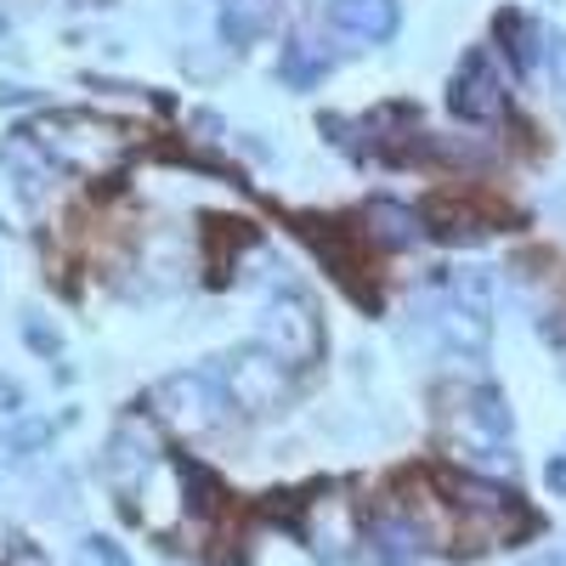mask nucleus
<instances>
[{
    "instance_id": "nucleus-6",
    "label": "nucleus",
    "mask_w": 566,
    "mask_h": 566,
    "mask_svg": "<svg viewBox=\"0 0 566 566\" xmlns=\"http://www.w3.org/2000/svg\"><path fill=\"white\" fill-rule=\"evenodd\" d=\"M261 352H272L283 368H306L323 352V323L312 301L301 295H272L261 312Z\"/></svg>"
},
{
    "instance_id": "nucleus-9",
    "label": "nucleus",
    "mask_w": 566,
    "mask_h": 566,
    "mask_svg": "<svg viewBox=\"0 0 566 566\" xmlns=\"http://www.w3.org/2000/svg\"><path fill=\"white\" fill-rule=\"evenodd\" d=\"M397 23H402L397 0H328V29H340L346 40L380 45L397 34Z\"/></svg>"
},
{
    "instance_id": "nucleus-5",
    "label": "nucleus",
    "mask_w": 566,
    "mask_h": 566,
    "mask_svg": "<svg viewBox=\"0 0 566 566\" xmlns=\"http://www.w3.org/2000/svg\"><path fill=\"white\" fill-rule=\"evenodd\" d=\"M363 504L352 499V488H323V493H312L306 504H301V522H295V533H301V549L312 555V560H328V566H340L346 555H357L363 549Z\"/></svg>"
},
{
    "instance_id": "nucleus-13",
    "label": "nucleus",
    "mask_w": 566,
    "mask_h": 566,
    "mask_svg": "<svg viewBox=\"0 0 566 566\" xmlns=\"http://www.w3.org/2000/svg\"><path fill=\"white\" fill-rule=\"evenodd\" d=\"M328 63H335V57H328V52H317V45L312 40H290V45H283V80H290V85H317L323 74H328Z\"/></svg>"
},
{
    "instance_id": "nucleus-15",
    "label": "nucleus",
    "mask_w": 566,
    "mask_h": 566,
    "mask_svg": "<svg viewBox=\"0 0 566 566\" xmlns=\"http://www.w3.org/2000/svg\"><path fill=\"white\" fill-rule=\"evenodd\" d=\"M52 431H57L52 419H23V424H12V431H7V453H12V459H29L34 448L52 442Z\"/></svg>"
},
{
    "instance_id": "nucleus-19",
    "label": "nucleus",
    "mask_w": 566,
    "mask_h": 566,
    "mask_svg": "<svg viewBox=\"0 0 566 566\" xmlns=\"http://www.w3.org/2000/svg\"><path fill=\"white\" fill-rule=\"evenodd\" d=\"M522 566H566V549H538V555H527Z\"/></svg>"
},
{
    "instance_id": "nucleus-2",
    "label": "nucleus",
    "mask_w": 566,
    "mask_h": 566,
    "mask_svg": "<svg viewBox=\"0 0 566 566\" xmlns=\"http://www.w3.org/2000/svg\"><path fill=\"white\" fill-rule=\"evenodd\" d=\"M504 437H510V402L493 386H453L448 391L442 442L453 448V459L470 464V476L476 470H510Z\"/></svg>"
},
{
    "instance_id": "nucleus-21",
    "label": "nucleus",
    "mask_w": 566,
    "mask_h": 566,
    "mask_svg": "<svg viewBox=\"0 0 566 566\" xmlns=\"http://www.w3.org/2000/svg\"><path fill=\"white\" fill-rule=\"evenodd\" d=\"M12 549H18V544H12V527H7V522H0V566H7V560H12Z\"/></svg>"
},
{
    "instance_id": "nucleus-10",
    "label": "nucleus",
    "mask_w": 566,
    "mask_h": 566,
    "mask_svg": "<svg viewBox=\"0 0 566 566\" xmlns=\"http://www.w3.org/2000/svg\"><path fill=\"white\" fill-rule=\"evenodd\" d=\"M363 239L380 250H408V244H419V216L397 199H368L363 205Z\"/></svg>"
},
{
    "instance_id": "nucleus-14",
    "label": "nucleus",
    "mask_w": 566,
    "mask_h": 566,
    "mask_svg": "<svg viewBox=\"0 0 566 566\" xmlns=\"http://www.w3.org/2000/svg\"><path fill=\"white\" fill-rule=\"evenodd\" d=\"M23 346H29L34 357H63V328L45 323L40 312H23Z\"/></svg>"
},
{
    "instance_id": "nucleus-1",
    "label": "nucleus",
    "mask_w": 566,
    "mask_h": 566,
    "mask_svg": "<svg viewBox=\"0 0 566 566\" xmlns=\"http://www.w3.org/2000/svg\"><path fill=\"white\" fill-rule=\"evenodd\" d=\"M23 130L34 136V148L57 170H74V176H114L130 154L125 125H114L103 114H85V108H45Z\"/></svg>"
},
{
    "instance_id": "nucleus-4",
    "label": "nucleus",
    "mask_w": 566,
    "mask_h": 566,
    "mask_svg": "<svg viewBox=\"0 0 566 566\" xmlns=\"http://www.w3.org/2000/svg\"><path fill=\"white\" fill-rule=\"evenodd\" d=\"M216 386H221V402H227V408H239L244 419H266V413H277L283 402H290V391H295L290 368H283L272 352H261V346L227 352L221 368H216Z\"/></svg>"
},
{
    "instance_id": "nucleus-16",
    "label": "nucleus",
    "mask_w": 566,
    "mask_h": 566,
    "mask_svg": "<svg viewBox=\"0 0 566 566\" xmlns=\"http://www.w3.org/2000/svg\"><path fill=\"white\" fill-rule=\"evenodd\" d=\"M538 57L549 63V80L566 91V34H555V29H538Z\"/></svg>"
},
{
    "instance_id": "nucleus-23",
    "label": "nucleus",
    "mask_w": 566,
    "mask_h": 566,
    "mask_svg": "<svg viewBox=\"0 0 566 566\" xmlns=\"http://www.w3.org/2000/svg\"><path fill=\"white\" fill-rule=\"evenodd\" d=\"M0 34H7V18H0Z\"/></svg>"
},
{
    "instance_id": "nucleus-7",
    "label": "nucleus",
    "mask_w": 566,
    "mask_h": 566,
    "mask_svg": "<svg viewBox=\"0 0 566 566\" xmlns=\"http://www.w3.org/2000/svg\"><path fill=\"white\" fill-rule=\"evenodd\" d=\"M448 108H453L459 119H470V125H488V119L504 114V80H499V63H493L488 45H470L464 63L453 69V80H448Z\"/></svg>"
},
{
    "instance_id": "nucleus-20",
    "label": "nucleus",
    "mask_w": 566,
    "mask_h": 566,
    "mask_svg": "<svg viewBox=\"0 0 566 566\" xmlns=\"http://www.w3.org/2000/svg\"><path fill=\"white\" fill-rule=\"evenodd\" d=\"M549 488H555V493H566V459H555V464H549Z\"/></svg>"
},
{
    "instance_id": "nucleus-18",
    "label": "nucleus",
    "mask_w": 566,
    "mask_h": 566,
    "mask_svg": "<svg viewBox=\"0 0 566 566\" xmlns=\"http://www.w3.org/2000/svg\"><path fill=\"white\" fill-rule=\"evenodd\" d=\"M7 566H52V560H45V555H40V549H23V544H18V549H12V560H7Z\"/></svg>"
},
{
    "instance_id": "nucleus-12",
    "label": "nucleus",
    "mask_w": 566,
    "mask_h": 566,
    "mask_svg": "<svg viewBox=\"0 0 566 566\" xmlns=\"http://www.w3.org/2000/svg\"><path fill=\"white\" fill-rule=\"evenodd\" d=\"M499 34H504L510 63L522 69V74H533V69H538V23H527L522 12H504V18H499Z\"/></svg>"
},
{
    "instance_id": "nucleus-17",
    "label": "nucleus",
    "mask_w": 566,
    "mask_h": 566,
    "mask_svg": "<svg viewBox=\"0 0 566 566\" xmlns=\"http://www.w3.org/2000/svg\"><path fill=\"white\" fill-rule=\"evenodd\" d=\"M85 560H97V566H130L114 538H85Z\"/></svg>"
},
{
    "instance_id": "nucleus-22",
    "label": "nucleus",
    "mask_w": 566,
    "mask_h": 566,
    "mask_svg": "<svg viewBox=\"0 0 566 566\" xmlns=\"http://www.w3.org/2000/svg\"><path fill=\"white\" fill-rule=\"evenodd\" d=\"M74 7H108V0H74Z\"/></svg>"
},
{
    "instance_id": "nucleus-3",
    "label": "nucleus",
    "mask_w": 566,
    "mask_h": 566,
    "mask_svg": "<svg viewBox=\"0 0 566 566\" xmlns=\"http://www.w3.org/2000/svg\"><path fill=\"white\" fill-rule=\"evenodd\" d=\"M142 413H148L159 431H170V437H205V431H216V424H221L227 402H221L216 374L181 368V374H165V380L142 397Z\"/></svg>"
},
{
    "instance_id": "nucleus-8",
    "label": "nucleus",
    "mask_w": 566,
    "mask_h": 566,
    "mask_svg": "<svg viewBox=\"0 0 566 566\" xmlns=\"http://www.w3.org/2000/svg\"><path fill=\"white\" fill-rule=\"evenodd\" d=\"M154 464H165L159 424H154L148 413H130V419H119V431H114V442H108V459H103L108 482H114L119 493H136V488H142V476H148Z\"/></svg>"
},
{
    "instance_id": "nucleus-11",
    "label": "nucleus",
    "mask_w": 566,
    "mask_h": 566,
    "mask_svg": "<svg viewBox=\"0 0 566 566\" xmlns=\"http://www.w3.org/2000/svg\"><path fill=\"white\" fill-rule=\"evenodd\" d=\"M277 12H283V0H221V40L244 52L250 40H261L277 23Z\"/></svg>"
}]
</instances>
